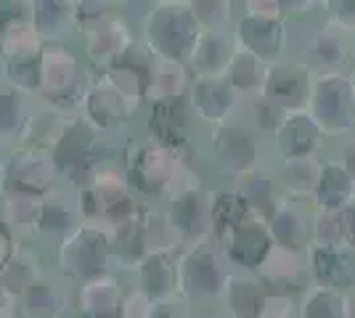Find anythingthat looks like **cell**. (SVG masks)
I'll use <instances>...</instances> for the list:
<instances>
[{"label": "cell", "instance_id": "1", "mask_svg": "<svg viewBox=\"0 0 355 318\" xmlns=\"http://www.w3.org/2000/svg\"><path fill=\"white\" fill-rule=\"evenodd\" d=\"M234 265L215 239L186 244L178 255V289L186 303H220Z\"/></svg>", "mask_w": 355, "mask_h": 318}, {"label": "cell", "instance_id": "2", "mask_svg": "<svg viewBox=\"0 0 355 318\" xmlns=\"http://www.w3.org/2000/svg\"><path fill=\"white\" fill-rule=\"evenodd\" d=\"M90 82L80 56L64 43H45L40 53V91L37 98L61 114H80Z\"/></svg>", "mask_w": 355, "mask_h": 318}, {"label": "cell", "instance_id": "3", "mask_svg": "<svg viewBox=\"0 0 355 318\" xmlns=\"http://www.w3.org/2000/svg\"><path fill=\"white\" fill-rule=\"evenodd\" d=\"M56 263H59V271L80 287L112 273L109 271L114 265L112 228L83 220L72 233H67L56 244Z\"/></svg>", "mask_w": 355, "mask_h": 318}, {"label": "cell", "instance_id": "4", "mask_svg": "<svg viewBox=\"0 0 355 318\" xmlns=\"http://www.w3.org/2000/svg\"><path fill=\"white\" fill-rule=\"evenodd\" d=\"M144 37L148 51L164 61L189 64L193 46L202 35L189 3H159L144 16Z\"/></svg>", "mask_w": 355, "mask_h": 318}, {"label": "cell", "instance_id": "5", "mask_svg": "<svg viewBox=\"0 0 355 318\" xmlns=\"http://www.w3.org/2000/svg\"><path fill=\"white\" fill-rule=\"evenodd\" d=\"M61 170L53 152L35 146H16L0 159V194L3 199H43L59 188Z\"/></svg>", "mask_w": 355, "mask_h": 318}, {"label": "cell", "instance_id": "6", "mask_svg": "<svg viewBox=\"0 0 355 318\" xmlns=\"http://www.w3.org/2000/svg\"><path fill=\"white\" fill-rule=\"evenodd\" d=\"M180 162H183L180 154L146 136L133 141L125 149V170L122 173L133 191H141L146 197H162V194H170Z\"/></svg>", "mask_w": 355, "mask_h": 318}, {"label": "cell", "instance_id": "7", "mask_svg": "<svg viewBox=\"0 0 355 318\" xmlns=\"http://www.w3.org/2000/svg\"><path fill=\"white\" fill-rule=\"evenodd\" d=\"M308 114L315 120L324 136H350L355 130V91L350 75L347 72L315 75Z\"/></svg>", "mask_w": 355, "mask_h": 318}, {"label": "cell", "instance_id": "8", "mask_svg": "<svg viewBox=\"0 0 355 318\" xmlns=\"http://www.w3.org/2000/svg\"><path fill=\"white\" fill-rule=\"evenodd\" d=\"M162 215L183 247L212 239V194H207L202 186L173 194Z\"/></svg>", "mask_w": 355, "mask_h": 318}, {"label": "cell", "instance_id": "9", "mask_svg": "<svg viewBox=\"0 0 355 318\" xmlns=\"http://www.w3.org/2000/svg\"><path fill=\"white\" fill-rule=\"evenodd\" d=\"M313 220H315L313 202L289 199L282 194V199L276 202V207L268 212L266 218L273 247H282L286 252L305 255L313 247Z\"/></svg>", "mask_w": 355, "mask_h": 318}, {"label": "cell", "instance_id": "10", "mask_svg": "<svg viewBox=\"0 0 355 318\" xmlns=\"http://www.w3.org/2000/svg\"><path fill=\"white\" fill-rule=\"evenodd\" d=\"M239 48L250 51L252 56L266 61L268 67L282 64L286 51H289V27L284 19L276 16H260V14H247L236 21L234 30Z\"/></svg>", "mask_w": 355, "mask_h": 318}, {"label": "cell", "instance_id": "11", "mask_svg": "<svg viewBox=\"0 0 355 318\" xmlns=\"http://www.w3.org/2000/svg\"><path fill=\"white\" fill-rule=\"evenodd\" d=\"M313 75L308 67H302L300 61L292 64H276L270 67L266 80V88L260 93V98L268 106H273L279 114H292V112H308L313 93Z\"/></svg>", "mask_w": 355, "mask_h": 318}, {"label": "cell", "instance_id": "12", "mask_svg": "<svg viewBox=\"0 0 355 318\" xmlns=\"http://www.w3.org/2000/svg\"><path fill=\"white\" fill-rule=\"evenodd\" d=\"M218 244L225 252L228 263L241 273H254L273 249V239L263 215H252L250 220L228 231Z\"/></svg>", "mask_w": 355, "mask_h": 318}, {"label": "cell", "instance_id": "13", "mask_svg": "<svg viewBox=\"0 0 355 318\" xmlns=\"http://www.w3.org/2000/svg\"><path fill=\"white\" fill-rule=\"evenodd\" d=\"M212 154L228 173L234 175H244L257 170V159H260V141L254 127L244 125V122H225L220 127H215L212 133Z\"/></svg>", "mask_w": 355, "mask_h": 318}, {"label": "cell", "instance_id": "14", "mask_svg": "<svg viewBox=\"0 0 355 318\" xmlns=\"http://www.w3.org/2000/svg\"><path fill=\"white\" fill-rule=\"evenodd\" d=\"M241 96H239L225 77H212V80H191L189 88V112L207 125L220 127L225 122L234 120Z\"/></svg>", "mask_w": 355, "mask_h": 318}, {"label": "cell", "instance_id": "15", "mask_svg": "<svg viewBox=\"0 0 355 318\" xmlns=\"http://www.w3.org/2000/svg\"><path fill=\"white\" fill-rule=\"evenodd\" d=\"M138 106L130 104L125 96H119L104 77L98 82H90L85 101L80 106V117L88 122L90 127L104 136V133H114L117 127H122V122L133 114Z\"/></svg>", "mask_w": 355, "mask_h": 318}, {"label": "cell", "instance_id": "16", "mask_svg": "<svg viewBox=\"0 0 355 318\" xmlns=\"http://www.w3.org/2000/svg\"><path fill=\"white\" fill-rule=\"evenodd\" d=\"M324 138L321 127L308 112H292V114H284L279 127L273 130V146L284 162L311 159V157H318Z\"/></svg>", "mask_w": 355, "mask_h": 318}, {"label": "cell", "instance_id": "17", "mask_svg": "<svg viewBox=\"0 0 355 318\" xmlns=\"http://www.w3.org/2000/svg\"><path fill=\"white\" fill-rule=\"evenodd\" d=\"M83 37H85V53L93 61L104 64V67H112V64L122 61L133 48L130 24L117 11H112L101 21H96V24H90L88 30H83Z\"/></svg>", "mask_w": 355, "mask_h": 318}, {"label": "cell", "instance_id": "18", "mask_svg": "<svg viewBox=\"0 0 355 318\" xmlns=\"http://www.w3.org/2000/svg\"><path fill=\"white\" fill-rule=\"evenodd\" d=\"M305 260H308L311 287L331 289L340 294L355 292V252L311 247L305 252Z\"/></svg>", "mask_w": 355, "mask_h": 318}, {"label": "cell", "instance_id": "19", "mask_svg": "<svg viewBox=\"0 0 355 318\" xmlns=\"http://www.w3.org/2000/svg\"><path fill=\"white\" fill-rule=\"evenodd\" d=\"M236 51L239 43L231 30H205L199 35L186 67L193 75V80L225 77Z\"/></svg>", "mask_w": 355, "mask_h": 318}, {"label": "cell", "instance_id": "20", "mask_svg": "<svg viewBox=\"0 0 355 318\" xmlns=\"http://www.w3.org/2000/svg\"><path fill=\"white\" fill-rule=\"evenodd\" d=\"M178 255L180 252H146L141 258V263L135 265L138 289L146 294L151 303L162 305L180 297V289H178Z\"/></svg>", "mask_w": 355, "mask_h": 318}, {"label": "cell", "instance_id": "21", "mask_svg": "<svg viewBox=\"0 0 355 318\" xmlns=\"http://www.w3.org/2000/svg\"><path fill=\"white\" fill-rule=\"evenodd\" d=\"M254 276L268 287V292H284L292 294L295 289H302V294L311 289V276H308V260L305 255L286 252L282 247H273L266 263L254 271Z\"/></svg>", "mask_w": 355, "mask_h": 318}, {"label": "cell", "instance_id": "22", "mask_svg": "<svg viewBox=\"0 0 355 318\" xmlns=\"http://www.w3.org/2000/svg\"><path fill=\"white\" fill-rule=\"evenodd\" d=\"M80 223H83V212H80L77 197H72L69 191L56 188L48 197L37 199V236L61 242Z\"/></svg>", "mask_w": 355, "mask_h": 318}, {"label": "cell", "instance_id": "23", "mask_svg": "<svg viewBox=\"0 0 355 318\" xmlns=\"http://www.w3.org/2000/svg\"><path fill=\"white\" fill-rule=\"evenodd\" d=\"M347 61V43L345 35L331 30L329 24L313 30L302 46L300 64L308 67L313 75H329V72H342V64Z\"/></svg>", "mask_w": 355, "mask_h": 318}, {"label": "cell", "instance_id": "24", "mask_svg": "<svg viewBox=\"0 0 355 318\" xmlns=\"http://www.w3.org/2000/svg\"><path fill=\"white\" fill-rule=\"evenodd\" d=\"M125 289L114 273H106L101 279H93L83 284L77 292V310L83 318H119Z\"/></svg>", "mask_w": 355, "mask_h": 318}, {"label": "cell", "instance_id": "25", "mask_svg": "<svg viewBox=\"0 0 355 318\" xmlns=\"http://www.w3.org/2000/svg\"><path fill=\"white\" fill-rule=\"evenodd\" d=\"M311 202L315 212L345 210V207L355 204V181L340 159L321 162V178H318V186H315V194Z\"/></svg>", "mask_w": 355, "mask_h": 318}, {"label": "cell", "instance_id": "26", "mask_svg": "<svg viewBox=\"0 0 355 318\" xmlns=\"http://www.w3.org/2000/svg\"><path fill=\"white\" fill-rule=\"evenodd\" d=\"M69 308V294L53 276L40 273L30 287L19 294V310L24 318H64Z\"/></svg>", "mask_w": 355, "mask_h": 318}, {"label": "cell", "instance_id": "27", "mask_svg": "<svg viewBox=\"0 0 355 318\" xmlns=\"http://www.w3.org/2000/svg\"><path fill=\"white\" fill-rule=\"evenodd\" d=\"M268 297V287L254 276V273L234 271L225 294H223V308L228 318H257L263 310V303Z\"/></svg>", "mask_w": 355, "mask_h": 318}, {"label": "cell", "instance_id": "28", "mask_svg": "<svg viewBox=\"0 0 355 318\" xmlns=\"http://www.w3.org/2000/svg\"><path fill=\"white\" fill-rule=\"evenodd\" d=\"M313 247L355 252V204L345 207V210L315 212Z\"/></svg>", "mask_w": 355, "mask_h": 318}, {"label": "cell", "instance_id": "29", "mask_svg": "<svg viewBox=\"0 0 355 318\" xmlns=\"http://www.w3.org/2000/svg\"><path fill=\"white\" fill-rule=\"evenodd\" d=\"M148 136L154 141H159L167 149L180 154V149L189 141V109H183V101L151 106Z\"/></svg>", "mask_w": 355, "mask_h": 318}, {"label": "cell", "instance_id": "30", "mask_svg": "<svg viewBox=\"0 0 355 318\" xmlns=\"http://www.w3.org/2000/svg\"><path fill=\"white\" fill-rule=\"evenodd\" d=\"M189 88H191V77H189V67L186 64H175V61L164 59H157L151 64L146 93L151 96L154 104L183 101V96H186Z\"/></svg>", "mask_w": 355, "mask_h": 318}, {"label": "cell", "instance_id": "31", "mask_svg": "<svg viewBox=\"0 0 355 318\" xmlns=\"http://www.w3.org/2000/svg\"><path fill=\"white\" fill-rule=\"evenodd\" d=\"M32 96L16 91L8 82L0 80V146L3 143H19L21 133L27 127V122L32 117Z\"/></svg>", "mask_w": 355, "mask_h": 318}, {"label": "cell", "instance_id": "32", "mask_svg": "<svg viewBox=\"0 0 355 318\" xmlns=\"http://www.w3.org/2000/svg\"><path fill=\"white\" fill-rule=\"evenodd\" d=\"M268 72H270V67H268L266 61H260L257 56H252L250 51L239 48L234 61H231V67H228V72H225V80L231 82V88L241 98H250V96L257 98L263 93V88H266Z\"/></svg>", "mask_w": 355, "mask_h": 318}, {"label": "cell", "instance_id": "33", "mask_svg": "<svg viewBox=\"0 0 355 318\" xmlns=\"http://www.w3.org/2000/svg\"><path fill=\"white\" fill-rule=\"evenodd\" d=\"M74 27V3L64 0H40L32 3V30L43 43H59L64 32Z\"/></svg>", "mask_w": 355, "mask_h": 318}, {"label": "cell", "instance_id": "34", "mask_svg": "<svg viewBox=\"0 0 355 318\" xmlns=\"http://www.w3.org/2000/svg\"><path fill=\"white\" fill-rule=\"evenodd\" d=\"M321 162H324V159H318V157L284 162L282 165L284 197L311 202L313 194H315V186H318V178H321Z\"/></svg>", "mask_w": 355, "mask_h": 318}, {"label": "cell", "instance_id": "35", "mask_svg": "<svg viewBox=\"0 0 355 318\" xmlns=\"http://www.w3.org/2000/svg\"><path fill=\"white\" fill-rule=\"evenodd\" d=\"M234 191H236L239 197L244 199L257 215H263V218H268V212L273 210L276 202L282 199V194H276V183H273V178L268 175L266 170H260V167L252 170V173L239 175Z\"/></svg>", "mask_w": 355, "mask_h": 318}, {"label": "cell", "instance_id": "36", "mask_svg": "<svg viewBox=\"0 0 355 318\" xmlns=\"http://www.w3.org/2000/svg\"><path fill=\"white\" fill-rule=\"evenodd\" d=\"M252 215H257V212L252 210L234 188L231 191H220V194H212V239L220 242L228 231L241 226L244 220H250Z\"/></svg>", "mask_w": 355, "mask_h": 318}, {"label": "cell", "instance_id": "37", "mask_svg": "<svg viewBox=\"0 0 355 318\" xmlns=\"http://www.w3.org/2000/svg\"><path fill=\"white\" fill-rule=\"evenodd\" d=\"M300 318H347V294L311 287L300 300Z\"/></svg>", "mask_w": 355, "mask_h": 318}, {"label": "cell", "instance_id": "38", "mask_svg": "<svg viewBox=\"0 0 355 318\" xmlns=\"http://www.w3.org/2000/svg\"><path fill=\"white\" fill-rule=\"evenodd\" d=\"M40 273L43 271H40V265H37V258L32 255L30 249L19 247V249L14 252V258L8 260L6 268L0 271V284L19 297V294L30 287L37 276H40Z\"/></svg>", "mask_w": 355, "mask_h": 318}, {"label": "cell", "instance_id": "39", "mask_svg": "<svg viewBox=\"0 0 355 318\" xmlns=\"http://www.w3.org/2000/svg\"><path fill=\"white\" fill-rule=\"evenodd\" d=\"M196 24L205 30H228L231 24V3H189Z\"/></svg>", "mask_w": 355, "mask_h": 318}, {"label": "cell", "instance_id": "40", "mask_svg": "<svg viewBox=\"0 0 355 318\" xmlns=\"http://www.w3.org/2000/svg\"><path fill=\"white\" fill-rule=\"evenodd\" d=\"M326 24L331 30L342 32L345 37L355 35V0H337V3H326Z\"/></svg>", "mask_w": 355, "mask_h": 318}, {"label": "cell", "instance_id": "41", "mask_svg": "<svg viewBox=\"0 0 355 318\" xmlns=\"http://www.w3.org/2000/svg\"><path fill=\"white\" fill-rule=\"evenodd\" d=\"M257 318H300V303L295 300V294L268 292L263 310Z\"/></svg>", "mask_w": 355, "mask_h": 318}, {"label": "cell", "instance_id": "42", "mask_svg": "<svg viewBox=\"0 0 355 318\" xmlns=\"http://www.w3.org/2000/svg\"><path fill=\"white\" fill-rule=\"evenodd\" d=\"M154 308H157V303H151L146 294L135 287L125 294L119 318H154Z\"/></svg>", "mask_w": 355, "mask_h": 318}, {"label": "cell", "instance_id": "43", "mask_svg": "<svg viewBox=\"0 0 355 318\" xmlns=\"http://www.w3.org/2000/svg\"><path fill=\"white\" fill-rule=\"evenodd\" d=\"M19 249L16 247V236H14V231L8 228V223L0 218V271L6 268V263L14 258V252Z\"/></svg>", "mask_w": 355, "mask_h": 318}, {"label": "cell", "instance_id": "44", "mask_svg": "<svg viewBox=\"0 0 355 318\" xmlns=\"http://www.w3.org/2000/svg\"><path fill=\"white\" fill-rule=\"evenodd\" d=\"M154 318H196L189 310V305H180L178 300L173 303H162L154 308Z\"/></svg>", "mask_w": 355, "mask_h": 318}, {"label": "cell", "instance_id": "45", "mask_svg": "<svg viewBox=\"0 0 355 318\" xmlns=\"http://www.w3.org/2000/svg\"><path fill=\"white\" fill-rule=\"evenodd\" d=\"M16 310H19V297L0 284V318H14Z\"/></svg>", "mask_w": 355, "mask_h": 318}, {"label": "cell", "instance_id": "46", "mask_svg": "<svg viewBox=\"0 0 355 318\" xmlns=\"http://www.w3.org/2000/svg\"><path fill=\"white\" fill-rule=\"evenodd\" d=\"M340 162L345 165V170H347V173L353 175V181H355V138H350V141L345 143V149H342Z\"/></svg>", "mask_w": 355, "mask_h": 318}, {"label": "cell", "instance_id": "47", "mask_svg": "<svg viewBox=\"0 0 355 318\" xmlns=\"http://www.w3.org/2000/svg\"><path fill=\"white\" fill-rule=\"evenodd\" d=\"M347 318H355V292L347 294Z\"/></svg>", "mask_w": 355, "mask_h": 318}, {"label": "cell", "instance_id": "48", "mask_svg": "<svg viewBox=\"0 0 355 318\" xmlns=\"http://www.w3.org/2000/svg\"><path fill=\"white\" fill-rule=\"evenodd\" d=\"M347 75H350V82H353V91H355V64H353V69H350Z\"/></svg>", "mask_w": 355, "mask_h": 318}, {"label": "cell", "instance_id": "49", "mask_svg": "<svg viewBox=\"0 0 355 318\" xmlns=\"http://www.w3.org/2000/svg\"><path fill=\"white\" fill-rule=\"evenodd\" d=\"M220 318H228V316H220Z\"/></svg>", "mask_w": 355, "mask_h": 318}]
</instances>
